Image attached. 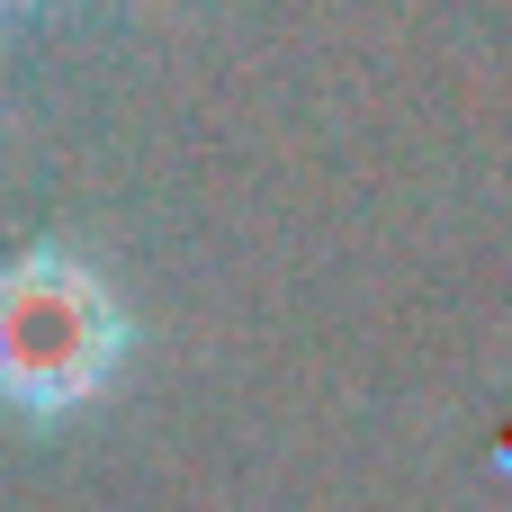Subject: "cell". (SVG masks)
Segmentation results:
<instances>
[{"label": "cell", "mask_w": 512, "mask_h": 512, "mask_svg": "<svg viewBox=\"0 0 512 512\" xmlns=\"http://www.w3.org/2000/svg\"><path fill=\"white\" fill-rule=\"evenodd\" d=\"M108 360H117V315L90 270H72L63 252H27L18 270H0V396L9 405L63 414L108 378Z\"/></svg>", "instance_id": "cell-1"}]
</instances>
